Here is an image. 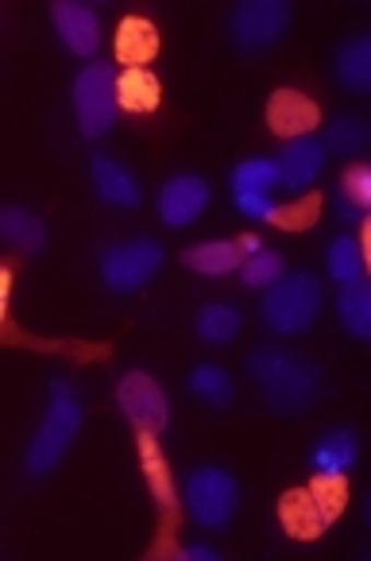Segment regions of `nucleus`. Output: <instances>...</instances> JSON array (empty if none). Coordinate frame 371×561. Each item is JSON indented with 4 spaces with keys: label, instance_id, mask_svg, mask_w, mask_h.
Returning a JSON list of instances; mask_svg holds the SVG:
<instances>
[{
    "label": "nucleus",
    "instance_id": "nucleus-1",
    "mask_svg": "<svg viewBox=\"0 0 371 561\" xmlns=\"http://www.w3.org/2000/svg\"><path fill=\"white\" fill-rule=\"evenodd\" d=\"M247 371L256 388L264 391L267 407L279 414H298L322 396V371L298 353L282 348H259L247 356Z\"/></svg>",
    "mask_w": 371,
    "mask_h": 561
},
{
    "label": "nucleus",
    "instance_id": "nucleus-2",
    "mask_svg": "<svg viewBox=\"0 0 371 561\" xmlns=\"http://www.w3.org/2000/svg\"><path fill=\"white\" fill-rule=\"evenodd\" d=\"M78 430H82V403H78L74 388L67 380H55L50 383V407L43 414L39 430H35L32 446H27V457H24V469L27 477H47L67 449L74 446Z\"/></svg>",
    "mask_w": 371,
    "mask_h": 561
},
{
    "label": "nucleus",
    "instance_id": "nucleus-3",
    "mask_svg": "<svg viewBox=\"0 0 371 561\" xmlns=\"http://www.w3.org/2000/svg\"><path fill=\"white\" fill-rule=\"evenodd\" d=\"M348 504V484L345 477H314L310 488H294L287 492L279 507V519L287 535L294 538H322L325 527L345 512Z\"/></svg>",
    "mask_w": 371,
    "mask_h": 561
},
{
    "label": "nucleus",
    "instance_id": "nucleus-4",
    "mask_svg": "<svg viewBox=\"0 0 371 561\" xmlns=\"http://www.w3.org/2000/svg\"><path fill=\"white\" fill-rule=\"evenodd\" d=\"M264 322L275 333H305L322 314V283L310 272H290L267 287L264 306H259Z\"/></svg>",
    "mask_w": 371,
    "mask_h": 561
},
{
    "label": "nucleus",
    "instance_id": "nucleus-5",
    "mask_svg": "<svg viewBox=\"0 0 371 561\" xmlns=\"http://www.w3.org/2000/svg\"><path fill=\"white\" fill-rule=\"evenodd\" d=\"M70 98H74V116H78L82 136H90V140L108 136V128L116 124V113H120V105H116L113 62H93V67L78 70Z\"/></svg>",
    "mask_w": 371,
    "mask_h": 561
},
{
    "label": "nucleus",
    "instance_id": "nucleus-6",
    "mask_svg": "<svg viewBox=\"0 0 371 561\" xmlns=\"http://www.w3.org/2000/svg\"><path fill=\"white\" fill-rule=\"evenodd\" d=\"M240 504V488L232 480V472L217 469V465H201L186 480V512L198 527L221 530L229 527V519L236 515Z\"/></svg>",
    "mask_w": 371,
    "mask_h": 561
},
{
    "label": "nucleus",
    "instance_id": "nucleus-7",
    "mask_svg": "<svg viewBox=\"0 0 371 561\" xmlns=\"http://www.w3.org/2000/svg\"><path fill=\"white\" fill-rule=\"evenodd\" d=\"M159 267H163V248L148 237L108 244L105 252H101V283H105L113 295H132V290H140Z\"/></svg>",
    "mask_w": 371,
    "mask_h": 561
},
{
    "label": "nucleus",
    "instance_id": "nucleus-8",
    "mask_svg": "<svg viewBox=\"0 0 371 561\" xmlns=\"http://www.w3.org/2000/svg\"><path fill=\"white\" fill-rule=\"evenodd\" d=\"M140 465H143V477H148V488L155 495V507L163 515V542L155 546V558H171L174 553V535H178V515H182V500H178V488H174L171 477V465H166L163 449H159L155 434H140Z\"/></svg>",
    "mask_w": 371,
    "mask_h": 561
},
{
    "label": "nucleus",
    "instance_id": "nucleus-9",
    "mask_svg": "<svg viewBox=\"0 0 371 561\" xmlns=\"http://www.w3.org/2000/svg\"><path fill=\"white\" fill-rule=\"evenodd\" d=\"M287 24H290V4H282V0H244V4L232 9L229 35L240 50L256 55V50H267L271 43H279Z\"/></svg>",
    "mask_w": 371,
    "mask_h": 561
},
{
    "label": "nucleus",
    "instance_id": "nucleus-10",
    "mask_svg": "<svg viewBox=\"0 0 371 561\" xmlns=\"http://www.w3.org/2000/svg\"><path fill=\"white\" fill-rule=\"evenodd\" d=\"M116 403H120L124 419L132 422L140 434H163L166 422H171V403H166V391L155 383V376L148 371H124L120 383H116Z\"/></svg>",
    "mask_w": 371,
    "mask_h": 561
},
{
    "label": "nucleus",
    "instance_id": "nucleus-11",
    "mask_svg": "<svg viewBox=\"0 0 371 561\" xmlns=\"http://www.w3.org/2000/svg\"><path fill=\"white\" fill-rule=\"evenodd\" d=\"M206 206H209V186L198 174H174V179L163 182V191H159V217L171 229L194 225Z\"/></svg>",
    "mask_w": 371,
    "mask_h": 561
},
{
    "label": "nucleus",
    "instance_id": "nucleus-12",
    "mask_svg": "<svg viewBox=\"0 0 371 561\" xmlns=\"http://www.w3.org/2000/svg\"><path fill=\"white\" fill-rule=\"evenodd\" d=\"M50 20H55L58 39H62V47H67L70 55H93V50L101 47V24L90 4L58 0V4H50Z\"/></svg>",
    "mask_w": 371,
    "mask_h": 561
},
{
    "label": "nucleus",
    "instance_id": "nucleus-13",
    "mask_svg": "<svg viewBox=\"0 0 371 561\" xmlns=\"http://www.w3.org/2000/svg\"><path fill=\"white\" fill-rule=\"evenodd\" d=\"M267 124L271 133L298 140V136H310L322 124V108L298 90H279L271 93V105H267Z\"/></svg>",
    "mask_w": 371,
    "mask_h": 561
},
{
    "label": "nucleus",
    "instance_id": "nucleus-14",
    "mask_svg": "<svg viewBox=\"0 0 371 561\" xmlns=\"http://www.w3.org/2000/svg\"><path fill=\"white\" fill-rule=\"evenodd\" d=\"M325 167V144H317L314 136H298L282 148V156L275 159V179L287 191H305L310 182L322 174Z\"/></svg>",
    "mask_w": 371,
    "mask_h": 561
},
{
    "label": "nucleus",
    "instance_id": "nucleus-15",
    "mask_svg": "<svg viewBox=\"0 0 371 561\" xmlns=\"http://www.w3.org/2000/svg\"><path fill=\"white\" fill-rule=\"evenodd\" d=\"M90 179H93V191L105 206L116 209H136L140 206V182L128 167H120L113 156H93L90 163Z\"/></svg>",
    "mask_w": 371,
    "mask_h": 561
},
{
    "label": "nucleus",
    "instance_id": "nucleus-16",
    "mask_svg": "<svg viewBox=\"0 0 371 561\" xmlns=\"http://www.w3.org/2000/svg\"><path fill=\"white\" fill-rule=\"evenodd\" d=\"M159 55V32L151 20L143 16H132L124 20L120 32H116V58H120L124 67H148L151 58Z\"/></svg>",
    "mask_w": 371,
    "mask_h": 561
},
{
    "label": "nucleus",
    "instance_id": "nucleus-17",
    "mask_svg": "<svg viewBox=\"0 0 371 561\" xmlns=\"http://www.w3.org/2000/svg\"><path fill=\"white\" fill-rule=\"evenodd\" d=\"M0 240L12 244L16 252H39L47 244L43 221L24 206H0Z\"/></svg>",
    "mask_w": 371,
    "mask_h": 561
},
{
    "label": "nucleus",
    "instance_id": "nucleus-18",
    "mask_svg": "<svg viewBox=\"0 0 371 561\" xmlns=\"http://www.w3.org/2000/svg\"><path fill=\"white\" fill-rule=\"evenodd\" d=\"M159 98H163V85L151 70L132 67L116 75V105L128 113H151V108H159Z\"/></svg>",
    "mask_w": 371,
    "mask_h": 561
},
{
    "label": "nucleus",
    "instance_id": "nucleus-19",
    "mask_svg": "<svg viewBox=\"0 0 371 561\" xmlns=\"http://www.w3.org/2000/svg\"><path fill=\"white\" fill-rule=\"evenodd\" d=\"M356 461V434L352 430H329L310 454V465L317 469V477H345Z\"/></svg>",
    "mask_w": 371,
    "mask_h": 561
},
{
    "label": "nucleus",
    "instance_id": "nucleus-20",
    "mask_svg": "<svg viewBox=\"0 0 371 561\" xmlns=\"http://www.w3.org/2000/svg\"><path fill=\"white\" fill-rule=\"evenodd\" d=\"M182 264L198 275H229L240 267V248L236 240H201L182 252Z\"/></svg>",
    "mask_w": 371,
    "mask_h": 561
},
{
    "label": "nucleus",
    "instance_id": "nucleus-21",
    "mask_svg": "<svg viewBox=\"0 0 371 561\" xmlns=\"http://www.w3.org/2000/svg\"><path fill=\"white\" fill-rule=\"evenodd\" d=\"M337 82L352 93H363L371 85V35H356L352 43L337 50Z\"/></svg>",
    "mask_w": 371,
    "mask_h": 561
},
{
    "label": "nucleus",
    "instance_id": "nucleus-22",
    "mask_svg": "<svg viewBox=\"0 0 371 561\" xmlns=\"http://www.w3.org/2000/svg\"><path fill=\"white\" fill-rule=\"evenodd\" d=\"M337 310H340V325H345L356 341L371 337V287H368V283L360 279V283H348V287H340Z\"/></svg>",
    "mask_w": 371,
    "mask_h": 561
},
{
    "label": "nucleus",
    "instance_id": "nucleus-23",
    "mask_svg": "<svg viewBox=\"0 0 371 561\" xmlns=\"http://www.w3.org/2000/svg\"><path fill=\"white\" fill-rule=\"evenodd\" d=\"M325 264H329V275H333V283H337V287L360 283L363 279V248H360V240L337 237L329 244V256H325Z\"/></svg>",
    "mask_w": 371,
    "mask_h": 561
},
{
    "label": "nucleus",
    "instance_id": "nucleus-24",
    "mask_svg": "<svg viewBox=\"0 0 371 561\" xmlns=\"http://www.w3.org/2000/svg\"><path fill=\"white\" fill-rule=\"evenodd\" d=\"M236 333H240L236 306H229V302L201 306V314H198V337L201 341H209V345H229Z\"/></svg>",
    "mask_w": 371,
    "mask_h": 561
},
{
    "label": "nucleus",
    "instance_id": "nucleus-25",
    "mask_svg": "<svg viewBox=\"0 0 371 561\" xmlns=\"http://www.w3.org/2000/svg\"><path fill=\"white\" fill-rule=\"evenodd\" d=\"M190 391L201 399V403L217 407V411L232 403V380H229V371L217 368V364H198V368L190 371Z\"/></svg>",
    "mask_w": 371,
    "mask_h": 561
},
{
    "label": "nucleus",
    "instance_id": "nucleus-26",
    "mask_svg": "<svg viewBox=\"0 0 371 561\" xmlns=\"http://www.w3.org/2000/svg\"><path fill=\"white\" fill-rule=\"evenodd\" d=\"M275 159H244L232 171V194H267L275 191Z\"/></svg>",
    "mask_w": 371,
    "mask_h": 561
},
{
    "label": "nucleus",
    "instance_id": "nucleus-27",
    "mask_svg": "<svg viewBox=\"0 0 371 561\" xmlns=\"http://www.w3.org/2000/svg\"><path fill=\"white\" fill-rule=\"evenodd\" d=\"M368 121L360 116H337V121L325 128V144H329L337 156H360L368 148Z\"/></svg>",
    "mask_w": 371,
    "mask_h": 561
},
{
    "label": "nucleus",
    "instance_id": "nucleus-28",
    "mask_svg": "<svg viewBox=\"0 0 371 561\" xmlns=\"http://www.w3.org/2000/svg\"><path fill=\"white\" fill-rule=\"evenodd\" d=\"M317 214H322V198L310 194V198H298L290 206H275L271 225H279V229H305V225L317 221Z\"/></svg>",
    "mask_w": 371,
    "mask_h": 561
},
{
    "label": "nucleus",
    "instance_id": "nucleus-29",
    "mask_svg": "<svg viewBox=\"0 0 371 561\" xmlns=\"http://www.w3.org/2000/svg\"><path fill=\"white\" fill-rule=\"evenodd\" d=\"M244 283L247 287H271L275 279L282 275V256L279 252H267V248H259L256 256L244 260Z\"/></svg>",
    "mask_w": 371,
    "mask_h": 561
},
{
    "label": "nucleus",
    "instance_id": "nucleus-30",
    "mask_svg": "<svg viewBox=\"0 0 371 561\" xmlns=\"http://www.w3.org/2000/svg\"><path fill=\"white\" fill-rule=\"evenodd\" d=\"M337 194L348 202V206H356L363 214V209L371 206V171H368V163L348 167L345 179H340V186H337Z\"/></svg>",
    "mask_w": 371,
    "mask_h": 561
},
{
    "label": "nucleus",
    "instance_id": "nucleus-31",
    "mask_svg": "<svg viewBox=\"0 0 371 561\" xmlns=\"http://www.w3.org/2000/svg\"><path fill=\"white\" fill-rule=\"evenodd\" d=\"M9 295H12V267L0 264V333L9 325Z\"/></svg>",
    "mask_w": 371,
    "mask_h": 561
},
{
    "label": "nucleus",
    "instance_id": "nucleus-32",
    "mask_svg": "<svg viewBox=\"0 0 371 561\" xmlns=\"http://www.w3.org/2000/svg\"><path fill=\"white\" fill-rule=\"evenodd\" d=\"M174 558H182V561H217V550H209V546H186V550H174Z\"/></svg>",
    "mask_w": 371,
    "mask_h": 561
},
{
    "label": "nucleus",
    "instance_id": "nucleus-33",
    "mask_svg": "<svg viewBox=\"0 0 371 561\" xmlns=\"http://www.w3.org/2000/svg\"><path fill=\"white\" fill-rule=\"evenodd\" d=\"M236 248H240V260H247V256H256L259 248H264V240H259V237H240Z\"/></svg>",
    "mask_w": 371,
    "mask_h": 561
},
{
    "label": "nucleus",
    "instance_id": "nucleus-34",
    "mask_svg": "<svg viewBox=\"0 0 371 561\" xmlns=\"http://www.w3.org/2000/svg\"><path fill=\"white\" fill-rule=\"evenodd\" d=\"M337 214H340V221H348V225H360V209L356 206H348L345 198L337 194Z\"/></svg>",
    "mask_w": 371,
    "mask_h": 561
}]
</instances>
